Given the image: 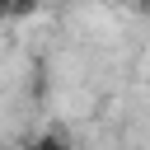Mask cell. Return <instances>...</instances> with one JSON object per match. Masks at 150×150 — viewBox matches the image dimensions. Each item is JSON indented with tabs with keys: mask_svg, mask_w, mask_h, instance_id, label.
<instances>
[{
	"mask_svg": "<svg viewBox=\"0 0 150 150\" xmlns=\"http://www.w3.org/2000/svg\"><path fill=\"white\" fill-rule=\"evenodd\" d=\"M5 14H9V0H0V19H5Z\"/></svg>",
	"mask_w": 150,
	"mask_h": 150,
	"instance_id": "3",
	"label": "cell"
},
{
	"mask_svg": "<svg viewBox=\"0 0 150 150\" xmlns=\"http://www.w3.org/2000/svg\"><path fill=\"white\" fill-rule=\"evenodd\" d=\"M33 5H38V0H9V14H28Z\"/></svg>",
	"mask_w": 150,
	"mask_h": 150,
	"instance_id": "2",
	"label": "cell"
},
{
	"mask_svg": "<svg viewBox=\"0 0 150 150\" xmlns=\"http://www.w3.org/2000/svg\"><path fill=\"white\" fill-rule=\"evenodd\" d=\"M28 150H70V145H66V136H61V131H42Z\"/></svg>",
	"mask_w": 150,
	"mask_h": 150,
	"instance_id": "1",
	"label": "cell"
}]
</instances>
